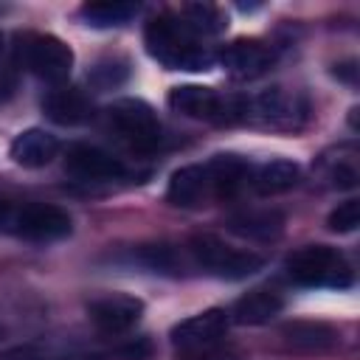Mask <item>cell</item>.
Wrapping results in <instances>:
<instances>
[{
	"instance_id": "cell-1",
	"label": "cell",
	"mask_w": 360,
	"mask_h": 360,
	"mask_svg": "<svg viewBox=\"0 0 360 360\" xmlns=\"http://www.w3.org/2000/svg\"><path fill=\"white\" fill-rule=\"evenodd\" d=\"M143 45L152 59L169 70H211L214 53L172 14H160L146 22Z\"/></svg>"
},
{
	"instance_id": "cell-2",
	"label": "cell",
	"mask_w": 360,
	"mask_h": 360,
	"mask_svg": "<svg viewBox=\"0 0 360 360\" xmlns=\"http://www.w3.org/2000/svg\"><path fill=\"white\" fill-rule=\"evenodd\" d=\"M287 276L301 287H352L354 276L349 262L338 248L329 245H304L287 256Z\"/></svg>"
},
{
	"instance_id": "cell-3",
	"label": "cell",
	"mask_w": 360,
	"mask_h": 360,
	"mask_svg": "<svg viewBox=\"0 0 360 360\" xmlns=\"http://www.w3.org/2000/svg\"><path fill=\"white\" fill-rule=\"evenodd\" d=\"M107 121L115 135L141 155H152L163 143V124L158 112L141 98H118L107 107Z\"/></svg>"
},
{
	"instance_id": "cell-4",
	"label": "cell",
	"mask_w": 360,
	"mask_h": 360,
	"mask_svg": "<svg viewBox=\"0 0 360 360\" xmlns=\"http://www.w3.org/2000/svg\"><path fill=\"white\" fill-rule=\"evenodd\" d=\"M166 101L174 112L194 121H211V124L242 121L248 110V98L222 96L214 87H202V84H177L169 90Z\"/></svg>"
},
{
	"instance_id": "cell-5",
	"label": "cell",
	"mask_w": 360,
	"mask_h": 360,
	"mask_svg": "<svg viewBox=\"0 0 360 360\" xmlns=\"http://www.w3.org/2000/svg\"><path fill=\"white\" fill-rule=\"evenodd\" d=\"M186 250L197 267H202L205 273L219 276V278H248L256 270H262V264H264V259L259 253L231 248L214 233L191 236Z\"/></svg>"
},
{
	"instance_id": "cell-6",
	"label": "cell",
	"mask_w": 360,
	"mask_h": 360,
	"mask_svg": "<svg viewBox=\"0 0 360 360\" xmlns=\"http://www.w3.org/2000/svg\"><path fill=\"white\" fill-rule=\"evenodd\" d=\"M20 59L28 73L48 84H62L73 70V51L53 34H25L20 37Z\"/></svg>"
},
{
	"instance_id": "cell-7",
	"label": "cell",
	"mask_w": 360,
	"mask_h": 360,
	"mask_svg": "<svg viewBox=\"0 0 360 360\" xmlns=\"http://www.w3.org/2000/svg\"><path fill=\"white\" fill-rule=\"evenodd\" d=\"M245 118L270 129H298L309 118V104L298 93H290L284 87H270L248 98Z\"/></svg>"
},
{
	"instance_id": "cell-8",
	"label": "cell",
	"mask_w": 360,
	"mask_h": 360,
	"mask_svg": "<svg viewBox=\"0 0 360 360\" xmlns=\"http://www.w3.org/2000/svg\"><path fill=\"white\" fill-rule=\"evenodd\" d=\"M70 231H73V219L65 208L48 205V202H25L14 208L8 233L31 242H56V239H65Z\"/></svg>"
},
{
	"instance_id": "cell-9",
	"label": "cell",
	"mask_w": 360,
	"mask_h": 360,
	"mask_svg": "<svg viewBox=\"0 0 360 360\" xmlns=\"http://www.w3.org/2000/svg\"><path fill=\"white\" fill-rule=\"evenodd\" d=\"M228 312L225 309H205V312H197L186 321H180L177 326H172V346L180 352V354H200V352H208L214 349L225 332H228Z\"/></svg>"
},
{
	"instance_id": "cell-10",
	"label": "cell",
	"mask_w": 360,
	"mask_h": 360,
	"mask_svg": "<svg viewBox=\"0 0 360 360\" xmlns=\"http://www.w3.org/2000/svg\"><path fill=\"white\" fill-rule=\"evenodd\" d=\"M141 315H143V301L135 295H127V292L101 295L87 304L90 323L104 335H121V332L132 329L141 321Z\"/></svg>"
},
{
	"instance_id": "cell-11",
	"label": "cell",
	"mask_w": 360,
	"mask_h": 360,
	"mask_svg": "<svg viewBox=\"0 0 360 360\" xmlns=\"http://www.w3.org/2000/svg\"><path fill=\"white\" fill-rule=\"evenodd\" d=\"M65 169L82 180H118L127 174V166L112 152L93 143H73L65 152Z\"/></svg>"
},
{
	"instance_id": "cell-12",
	"label": "cell",
	"mask_w": 360,
	"mask_h": 360,
	"mask_svg": "<svg viewBox=\"0 0 360 360\" xmlns=\"http://www.w3.org/2000/svg\"><path fill=\"white\" fill-rule=\"evenodd\" d=\"M219 62L222 68L233 76V79H259L264 76L273 62H276V53L270 45H264L262 39H236L231 42L222 53H219Z\"/></svg>"
},
{
	"instance_id": "cell-13",
	"label": "cell",
	"mask_w": 360,
	"mask_h": 360,
	"mask_svg": "<svg viewBox=\"0 0 360 360\" xmlns=\"http://www.w3.org/2000/svg\"><path fill=\"white\" fill-rule=\"evenodd\" d=\"M281 338L290 349L304 354H323L340 343V332L323 321H290L281 326Z\"/></svg>"
},
{
	"instance_id": "cell-14",
	"label": "cell",
	"mask_w": 360,
	"mask_h": 360,
	"mask_svg": "<svg viewBox=\"0 0 360 360\" xmlns=\"http://www.w3.org/2000/svg\"><path fill=\"white\" fill-rule=\"evenodd\" d=\"M42 110L62 127H79L93 118V98L79 87H56L42 98Z\"/></svg>"
},
{
	"instance_id": "cell-15",
	"label": "cell",
	"mask_w": 360,
	"mask_h": 360,
	"mask_svg": "<svg viewBox=\"0 0 360 360\" xmlns=\"http://www.w3.org/2000/svg\"><path fill=\"white\" fill-rule=\"evenodd\" d=\"M205 174L211 183V194L217 197H233L253 174V166L233 152H219L205 163Z\"/></svg>"
},
{
	"instance_id": "cell-16",
	"label": "cell",
	"mask_w": 360,
	"mask_h": 360,
	"mask_svg": "<svg viewBox=\"0 0 360 360\" xmlns=\"http://www.w3.org/2000/svg\"><path fill=\"white\" fill-rule=\"evenodd\" d=\"M8 152H11V160L22 169H42L56 158L59 141H56V135L39 129V127H31V129H22L11 141Z\"/></svg>"
},
{
	"instance_id": "cell-17",
	"label": "cell",
	"mask_w": 360,
	"mask_h": 360,
	"mask_svg": "<svg viewBox=\"0 0 360 360\" xmlns=\"http://www.w3.org/2000/svg\"><path fill=\"white\" fill-rule=\"evenodd\" d=\"M211 194V183L205 174V166L200 163H188L180 166L166 186V200L177 208H197L205 202V197Z\"/></svg>"
},
{
	"instance_id": "cell-18",
	"label": "cell",
	"mask_w": 360,
	"mask_h": 360,
	"mask_svg": "<svg viewBox=\"0 0 360 360\" xmlns=\"http://www.w3.org/2000/svg\"><path fill=\"white\" fill-rule=\"evenodd\" d=\"M228 231L242 239L270 242V239L281 236L284 214L276 208H245V211H236L228 217Z\"/></svg>"
},
{
	"instance_id": "cell-19",
	"label": "cell",
	"mask_w": 360,
	"mask_h": 360,
	"mask_svg": "<svg viewBox=\"0 0 360 360\" xmlns=\"http://www.w3.org/2000/svg\"><path fill=\"white\" fill-rule=\"evenodd\" d=\"M281 309H284V298L276 290H250L242 298H236L228 318L242 326H262L270 323Z\"/></svg>"
},
{
	"instance_id": "cell-20",
	"label": "cell",
	"mask_w": 360,
	"mask_h": 360,
	"mask_svg": "<svg viewBox=\"0 0 360 360\" xmlns=\"http://www.w3.org/2000/svg\"><path fill=\"white\" fill-rule=\"evenodd\" d=\"M298 180H301V166L295 160H287V158L267 160L259 169H253V174H250V183L256 186L259 194L290 191L292 186H298Z\"/></svg>"
},
{
	"instance_id": "cell-21",
	"label": "cell",
	"mask_w": 360,
	"mask_h": 360,
	"mask_svg": "<svg viewBox=\"0 0 360 360\" xmlns=\"http://www.w3.org/2000/svg\"><path fill=\"white\" fill-rule=\"evenodd\" d=\"M177 20L200 39V37H217L228 28V17L214 3H186L177 14Z\"/></svg>"
},
{
	"instance_id": "cell-22",
	"label": "cell",
	"mask_w": 360,
	"mask_h": 360,
	"mask_svg": "<svg viewBox=\"0 0 360 360\" xmlns=\"http://www.w3.org/2000/svg\"><path fill=\"white\" fill-rule=\"evenodd\" d=\"M82 20L93 28H115L129 22L138 14V3H121V0H98V3H84L79 8Z\"/></svg>"
},
{
	"instance_id": "cell-23",
	"label": "cell",
	"mask_w": 360,
	"mask_h": 360,
	"mask_svg": "<svg viewBox=\"0 0 360 360\" xmlns=\"http://www.w3.org/2000/svg\"><path fill=\"white\" fill-rule=\"evenodd\" d=\"M129 79V62L124 56H104L87 70V82L96 90H112L121 87Z\"/></svg>"
},
{
	"instance_id": "cell-24",
	"label": "cell",
	"mask_w": 360,
	"mask_h": 360,
	"mask_svg": "<svg viewBox=\"0 0 360 360\" xmlns=\"http://www.w3.org/2000/svg\"><path fill=\"white\" fill-rule=\"evenodd\" d=\"M138 259L155 273H177L180 267V256L172 245H143L138 250Z\"/></svg>"
},
{
	"instance_id": "cell-25",
	"label": "cell",
	"mask_w": 360,
	"mask_h": 360,
	"mask_svg": "<svg viewBox=\"0 0 360 360\" xmlns=\"http://www.w3.org/2000/svg\"><path fill=\"white\" fill-rule=\"evenodd\" d=\"M326 225H329V231H335V233H352V231L360 225V200H346V202H340V205L329 214Z\"/></svg>"
},
{
	"instance_id": "cell-26",
	"label": "cell",
	"mask_w": 360,
	"mask_h": 360,
	"mask_svg": "<svg viewBox=\"0 0 360 360\" xmlns=\"http://www.w3.org/2000/svg\"><path fill=\"white\" fill-rule=\"evenodd\" d=\"M118 357L121 360H149L152 357V340L149 338H135V340H129L118 349Z\"/></svg>"
},
{
	"instance_id": "cell-27",
	"label": "cell",
	"mask_w": 360,
	"mask_h": 360,
	"mask_svg": "<svg viewBox=\"0 0 360 360\" xmlns=\"http://www.w3.org/2000/svg\"><path fill=\"white\" fill-rule=\"evenodd\" d=\"M332 183H335L338 188H354V186H357V169H354V163L340 160V163L332 169Z\"/></svg>"
},
{
	"instance_id": "cell-28",
	"label": "cell",
	"mask_w": 360,
	"mask_h": 360,
	"mask_svg": "<svg viewBox=\"0 0 360 360\" xmlns=\"http://www.w3.org/2000/svg\"><path fill=\"white\" fill-rule=\"evenodd\" d=\"M6 360H101L96 354H68V357H42V354H34V352H17V354H8Z\"/></svg>"
},
{
	"instance_id": "cell-29",
	"label": "cell",
	"mask_w": 360,
	"mask_h": 360,
	"mask_svg": "<svg viewBox=\"0 0 360 360\" xmlns=\"http://www.w3.org/2000/svg\"><path fill=\"white\" fill-rule=\"evenodd\" d=\"M14 208L8 200L0 197V231H11V219H14Z\"/></svg>"
},
{
	"instance_id": "cell-30",
	"label": "cell",
	"mask_w": 360,
	"mask_h": 360,
	"mask_svg": "<svg viewBox=\"0 0 360 360\" xmlns=\"http://www.w3.org/2000/svg\"><path fill=\"white\" fill-rule=\"evenodd\" d=\"M0 53H3V34H0Z\"/></svg>"
},
{
	"instance_id": "cell-31",
	"label": "cell",
	"mask_w": 360,
	"mask_h": 360,
	"mask_svg": "<svg viewBox=\"0 0 360 360\" xmlns=\"http://www.w3.org/2000/svg\"><path fill=\"white\" fill-rule=\"evenodd\" d=\"M3 335H6V332H3V329H0V340H3Z\"/></svg>"
},
{
	"instance_id": "cell-32",
	"label": "cell",
	"mask_w": 360,
	"mask_h": 360,
	"mask_svg": "<svg viewBox=\"0 0 360 360\" xmlns=\"http://www.w3.org/2000/svg\"><path fill=\"white\" fill-rule=\"evenodd\" d=\"M0 98H3V93H0Z\"/></svg>"
}]
</instances>
